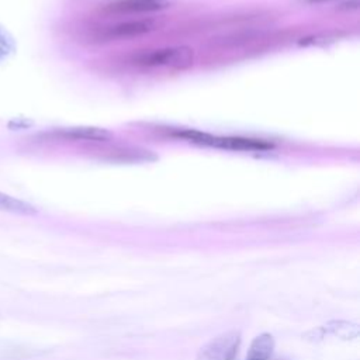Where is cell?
Returning <instances> with one entry per match:
<instances>
[{"label":"cell","mask_w":360,"mask_h":360,"mask_svg":"<svg viewBox=\"0 0 360 360\" xmlns=\"http://www.w3.org/2000/svg\"><path fill=\"white\" fill-rule=\"evenodd\" d=\"M173 6V0H115L105 6V10L124 14H139L162 11Z\"/></svg>","instance_id":"obj_5"},{"label":"cell","mask_w":360,"mask_h":360,"mask_svg":"<svg viewBox=\"0 0 360 360\" xmlns=\"http://www.w3.org/2000/svg\"><path fill=\"white\" fill-rule=\"evenodd\" d=\"M274 350V339L270 333L256 336L249 347L246 360H270Z\"/></svg>","instance_id":"obj_7"},{"label":"cell","mask_w":360,"mask_h":360,"mask_svg":"<svg viewBox=\"0 0 360 360\" xmlns=\"http://www.w3.org/2000/svg\"><path fill=\"white\" fill-rule=\"evenodd\" d=\"M240 346V333L236 330L224 332L205 343L195 360H236Z\"/></svg>","instance_id":"obj_4"},{"label":"cell","mask_w":360,"mask_h":360,"mask_svg":"<svg viewBox=\"0 0 360 360\" xmlns=\"http://www.w3.org/2000/svg\"><path fill=\"white\" fill-rule=\"evenodd\" d=\"M195 52L188 45L163 46L149 51H142L131 58V63L141 68H162L183 70L193 66Z\"/></svg>","instance_id":"obj_1"},{"label":"cell","mask_w":360,"mask_h":360,"mask_svg":"<svg viewBox=\"0 0 360 360\" xmlns=\"http://www.w3.org/2000/svg\"><path fill=\"white\" fill-rule=\"evenodd\" d=\"M281 360H284V359H281Z\"/></svg>","instance_id":"obj_11"},{"label":"cell","mask_w":360,"mask_h":360,"mask_svg":"<svg viewBox=\"0 0 360 360\" xmlns=\"http://www.w3.org/2000/svg\"><path fill=\"white\" fill-rule=\"evenodd\" d=\"M321 329L343 340L356 339L359 336V325L347 321H330Z\"/></svg>","instance_id":"obj_8"},{"label":"cell","mask_w":360,"mask_h":360,"mask_svg":"<svg viewBox=\"0 0 360 360\" xmlns=\"http://www.w3.org/2000/svg\"><path fill=\"white\" fill-rule=\"evenodd\" d=\"M179 136L198 145H207L221 149H231V150H267L271 149L273 145L262 141V139H252V138H240V136H217L194 129L180 131Z\"/></svg>","instance_id":"obj_2"},{"label":"cell","mask_w":360,"mask_h":360,"mask_svg":"<svg viewBox=\"0 0 360 360\" xmlns=\"http://www.w3.org/2000/svg\"><path fill=\"white\" fill-rule=\"evenodd\" d=\"M60 135L72 139H82V141H108L111 138V132L101 127H91V125H77V127H68L59 131Z\"/></svg>","instance_id":"obj_6"},{"label":"cell","mask_w":360,"mask_h":360,"mask_svg":"<svg viewBox=\"0 0 360 360\" xmlns=\"http://www.w3.org/2000/svg\"><path fill=\"white\" fill-rule=\"evenodd\" d=\"M14 41L8 31L0 25V63L7 60L14 52Z\"/></svg>","instance_id":"obj_10"},{"label":"cell","mask_w":360,"mask_h":360,"mask_svg":"<svg viewBox=\"0 0 360 360\" xmlns=\"http://www.w3.org/2000/svg\"><path fill=\"white\" fill-rule=\"evenodd\" d=\"M156 28V21L152 18H134L125 21H117L114 24L98 28L94 32L96 41H118L134 37H141Z\"/></svg>","instance_id":"obj_3"},{"label":"cell","mask_w":360,"mask_h":360,"mask_svg":"<svg viewBox=\"0 0 360 360\" xmlns=\"http://www.w3.org/2000/svg\"><path fill=\"white\" fill-rule=\"evenodd\" d=\"M0 211H7L13 214H21V215H34L37 214V208L22 200H18L15 197H11L8 194H4L0 191Z\"/></svg>","instance_id":"obj_9"}]
</instances>
